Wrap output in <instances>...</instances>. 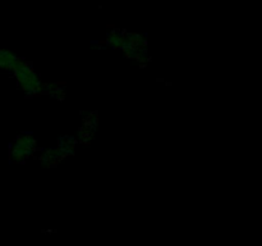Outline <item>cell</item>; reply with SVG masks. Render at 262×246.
<instances>
[{"mask_svg": "<svg viewBox=\"0 0 262 246\" xmlns=\"http://www.w3.org/2000/svg\"><path fill=\"white\" fill-rule=\"evenodd\" d=\"M13 76L19 82L20 87L26 92V95H33L35 96V95H38L42 92L43 84L40 81L36 72L33 71L32 66L30 63H27V61H25L18 69H15L13 72Z\"/></svg>", "mask_w": 262, "mask_h": 246, "instance_id": "1", "label": "cell"}, {"mask_svg": "<svg viewBox=\"0 0 262 246\" xmlns=\"http://www.w3.org/2000/svg\"><path fill=\"white\" fill-rule=\"evenodd\" d=\"M37 149V142L33 138L32 135H20L18 136L17 140L13 142L10 148L9 156L13 161H23L25 159L31 158L36 153Z\"/></svg>", "mask_w": 262, "mask_h": 246, "instance_id": "2", "label": "cell"}, {"mask_svg": "<svg viewBox=\"0 0 262 246\" xmlns=\"http://www.w3.org/2000/svg\"><path fill=\"white\" fill-rule=\"evenodd\" d=\"M26 60L15 55L13 51L7 49H0V69L5 72H9L13 74L15 69L19 68Z\"/></svg>", "mask_w": 262, "mask_h": 246, "instance_id": "3", "label": "cell"}]
</instances>
